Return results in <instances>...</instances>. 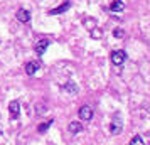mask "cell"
Returning <instances> with one entry per match:
<instances>
[{
  "label": "cell",
  "instance_id": "cell-5",
  "mask_svg": "<svg viewBox=\"0 0 150 145\" xmlns=\"http://www.w3.org/2000/svg\"><path fill=\"white\" fill-rule=\"evenodd\" d=\"M15 17H17V21H19V22L27 24V22L30 21V12L25 10V8H19V10H17V14H15Z\"/></svg>",
  "mask_w": 150,
  "mask_h": 145
},
{
  "label": "cell",
  "instance_id": "cell-7",
  "mask_svg": "<svg viewBox=\"0 0 150 145\" xmlns=\"http://www.w3.org/2000/svg\"><path fill=\"white\" fill-rule=\"evenodd\" d=\"M110 132H111V135H116V133L122 132V122H120V118L118 117L111 122V125H110Z\"/></svg>",
  "mask_w": 150,
  "mask_h": 145
},
{
  "label": "cell",
  "instance_id": "cell-1",
  "mask_svg": "<svg viewBox=\"0 0 150 145\" xmlns=\"http://www.w3.org/2000/svg\"><path fill=\"white\" fill-rule=\"evenodd\" d=\"M110 59H111V62H113L115 66H122L123 62H125V59H127V52H125V51H122V49L111 51Z\"/></svg>",
  "mask_w": 150,
  "mask_h": 145
},
{
  "label": "cell",
  "instance_id": "cell-13",
  "mask_svg": "<svg viewBox=\"0 0 150 145\" xmlns=\"http://www.w3.org/2000/svg\"><path fill=\"white\" fill-rule=\"evenodd\" d=\"M143 144H145V142H143V138H142V137H138V135H137V137H133L132 140H130V145H143Z\"/></svg>",
  "mask_w": 150,
  "mask_h": 145
},
{
  "label": "cell",
  "instance_id": "cell-11",
  "mask_svg": "<svg viewBox=\"0 0 150 145\" xmlns=\"http://www.w3.org/2000/svg\"><path fill=\"white\" fill-rule=\"evenodd\" d=\"M64 90L68 91V93H71V95H76V93H78V86H76L73 81H68V83L64 84Z\"/></svg>",
  "mask_w": 150,
  "mask_h": 145
},
{
  "label": "cell",
  "instance_id": "cell-2",
  "mask_svg": "<svg viewBox=\"0 0 150 145\" xmlns=\"http://www.w3.org/2000/svg\"><path fill=\"white\" fill-rule=\"evenodd\" d=\"M78 115H79V118H81L83 122H89L91 118H93V115H95V111L91 110V106H81L79 108V111H78Z\"/></svg>",
  "mask_w": 150,
  "mask_h": 145
},
{
  "label": "cell",
  "instance_id": "cell-10",
  "mask_svg": "<svg viewBox=\"0 0 150 145\" xmlns=\"http://www.w3.org/2000/svg\"><path fill=\"white\" fill-rule=\"evenodd\" d=\"M68 132L69 133H79V132H83V125L79 122H71L68 127Z\"/></svg>",
  "mask_w": 150,
  "mask_h": 145
},
{
  "label": "cell",
  "instance_id": "cell-8",
  "mask_svg": "<svg viewBox=\"0 0 150 145\" xmlns=\"http://www.w3.org/2000/svg\"><path fill=\"white\" fill-rule=\"evenodd\" d=\"M69 7H71V4H69V2H64L62 5H59V7L52 8V10H51L49 14H51V15H56V14H64V12H66V10H68Z\"/></svg>",
  "mask_w": 150,
  "mask_h": 145
},
{
  "label": "cell",
  "instance_id": "cell-12",
  "mask_svg": "<svg viewBox=\"0 0 150 145\" xmlns=\"http://www.w3.org/2000/svg\"><path fill=\"white\" fill-rule=\"evenodd\" d=\"M51 125H52V120H49V122H46V123H41L39 127H37V130H39V133H44V132H47Z\"/></svg>",
  "mask_w": 150,
  "mask_h": 145
},
{
  "label": "cell",
  "instance_id": "cell-9",
  "mask_svg": "<svg viewBox=\"0 0 150 145\" xmlns=\"http://www.w3.org/2000/svg\"><path fill=\"white\" fill-rule=\"evenodd\" d=\"M123 8H125V4H123L122 0H113L111 5H110V10L111 12H122Z\"/></svg>",
  "mask_w": 150,
  "mask_h": 145
},
{
  "label": "cell",
  "instance_id": "cell-3",
  "mask_svg": "<svg viewBox=\"0 0 150 145\" xmlns=\"http://www.w3.org/2000/svg\"><path fill=\"white\" fill-rule=\"evenodd\" d=\"M8 111H10V118H12V120L19 118V115H21V103H19L17 100L10 101V103H8Z\"/></svg>",
  "mask_w": 150,
  "mask_h": 145
},
{
  "label": "cell",
  "instance_id": "cell-14",
  "mask_svg": "<svg viewBox=\"0 0 150 145\" xmlns=\"http://www.w3.org/2000/svg\"><path fill=\"white\" fill-rule=\"evenodd\" d=\"M113 35L118 37V39H122V37H123V30H122V29H115V30H113Z\"/></svg>",
  "mask_w": 150,
  "mask_h": 145
},
{
  "label": "cell",
  "instance_id": "cell-6",
  "mask_svg": "<svg viewBox=\"0 0 150 145\" xmlns=\"http://www.w3.org/2000/svg\"><path fill=\"white\" fill-rule=\"evenodd\" d=\"M39 68H41V62L39 61H30L25 64V73H27L29 76H32V74H35L39 71Z\"/></svg>",
  "mask_w": 150,
  "mask_h": 145
},
{
  "label": "cell",
  "instance_id": "cell-4",
  "mask_svg": "<svg viewBox=\"0 0 150 145\" xmlns=\"http://www.w3.org/2000/svg\"><path fill=\"white\" fill-rule=\"evenodd\" d=\"M49 44H51L49 39H41V41L37 42V44H35V52H37V56H44L46 49L49 47Z\"/></svg>",
  "mask_w": 150,
  "mask_h": 145
}]
</instances>
